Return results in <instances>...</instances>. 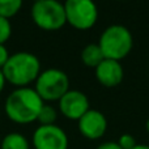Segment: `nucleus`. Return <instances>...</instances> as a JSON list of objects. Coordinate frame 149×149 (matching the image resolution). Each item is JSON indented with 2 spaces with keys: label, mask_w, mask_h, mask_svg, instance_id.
<instances>
[{
  "label": "nucleus",
  "mask_w": 149,
  "mask_h": 149,
  "mask_svg": "<svg viewBox=\"0 0 149 149\" xmlns=\"http://www.w3.org/2000/svg\"><path fill=\"white\" fill-rule=\"evenodd\" d=\"M43 100L33 88H17L7 97L4 111L12 122L18 124H29L37 120Z\"/></svg>",
  "instance_id": "f257e3e1"
},
{
  "label": "nucleus",
  "mask_w": 149,
  "mask_h": 149,
  "mask_svg": "<svg viewBox=\"0 0 149 149\" xmlns=\"http://www.w3.org/2000/svg\"><path fill=\"white\" fill-rule=\"evenodd\" d=\"M1 70L7 81L18 88H25L36 82L41 73V62L31 52L20 51L9 55Z\"/></svg>",
  "instance_id": "f03ea898"
},
{
  "label": "nucleus",
  "mask_w": 149,
  "mask_h": 149,
  "mask_svg": "<svg viewBox=\"0 0 149 149\" xmlns=\"http://www.w3.org/2000/svg\"><path fill=\"white\" fill-rule=\"evenodd\" d=\"M97 45L100 46L105 59L120 62L132 51L134 37L127 26L113 24L105 28V30L101 33Z\"/></svg>",
  "instance_id": "7ed1b4c3"
},
{
  "label": "nucleus",
  "mask_w": 149,
  "mask_h": 149,
  "mask_svg": "<svg viewBox=\"0 0 149 149\" xmlns=\"http://www.w3.org/2000/svg\"><path fill=\"white\" fill-rule=\"evenodd\" d=\"M31 18L39 29L46 31H55L67 24L63 3L58 0L36 1L31 7Z\"/></svg>",
  "instance_id": "20e7f679"
},
{
  "label": "nucleus",
  "mask_w": 149,
  "mask_h": 149,
  "mask_svg": "<svg viewBox=\"0 0 149 149\" xmlns=\"http://www.w3.org/2000/svg\"><path fill=\"white\" fill-rule=\"evenodd\" d=\"M34 89L43 102L59 101L70 90V79L67 73L59 68H49L39 73Z\"/></svg>",
  "instance_id": "39448f33"
},
{
  "label": "nucleus",
  "mask_w": 149,
  "mask_h": 149,
  "mask_svg": "<svg viewBox=\"0 0 149 149\" xmlns=\"http://www.w3.org/2000/svg\"><path fill=\"white\" fill-rule=\"evenodd\" d=\"M65 20L77 30H89L98 20V7L94 0H65L63 3Z\"/></svg>",
  "instance_id": "423d86ee"
},
{
  "label": "nucleus",
  "mask_w": 149,
  "mask_h": 149,
  "mask_svg": "<svg viewBox=\"0 0 149 149\" xmlns=\"http://www.w3.org/2000/svg\"><path fill=\"white\" fill-rule=\"evenodd\" d=\"M34 149H68V136L62 127L56 124L39 126L31 137Z\"/></svg>",
  "instance_id": "0eeeda50"
},
{
  "label": "nucleus",
  "mask_w": 149,
  "mask_h": 149,
  "mask_svg": "<svg viewBox=\"0 0 149 149\" xmlns=\"http://www.w3.org/2000/svg\"><path fill=\"white\" fill-rule=\"evenodd\" d=\"M58 102L62 115L70 120H79L90 109L88 95L76 89H70Z\"/></svg>",
  "instance_id": "6e6552de"
},
{
  "label": "nucleus",
  "mask_w": 149,
  "mask_h": 149,
  "mask_svg": "<svg viewBox=\"0 0 149 149\" xmlns=\"http://www.w3.org/2000/svg\"><path fill=\"white\" fill-rule=\"evenodd\" d=\"M79 131L85 139L98 140L105 136L107 131V119L105 114L95 109H89L77 120Z\"/></svg>",
  "instance_id": "1a4fd4ad"
},
{
  "label": "nucleus",
  "mask_w": 149,
  "mask_h": 149,
  "mask_svg": "<svg viewBox=\"0 0 149 149\" xmlns=\"http://www.w3.org/2000/svg\"><path fill=\"white\" fill-rule=\"evenodd\" d=\"M94 76L102 86L115 88L123 81L124 70L120 62L111 59H103L94 68Z\"/></svg>",
  "instance_id": "9d476101"
},
{
  "label": "nucleus",
  "mask_w": 149,
  "mask_h": 149,
  "mask_svg": "<svg viewBox=\"0 0 149 149\" xmlns=\"http://www.w3.org/2000/svg\"><path fill=\"white\" fill-rule=\"evenodd\" d=\"M105 59L100 46L97 43H89L82 49L81 51V62L86 67L95 68L102 60Z\"/></svg>",
  "instance_id": "9b49d317"
},
{
  "label": "nucleus",
  "mask_w": 149,
  "mask_h": 149,
  "mask_svg": "<svg viewBox=\"0 0 149 149\" xmlns=\"http://www.w3.org/2000/svg\"><path fill=\"white\" fill-rule=\"evenodd\" d=\"M1 149H30L28 139L22 134L18 132H10L5 135L1 140Z\"/></svg>",
  "instance_id": "f8f14e48"
},
{
  "label": "nucleus",
  "mask_w": 149,
  "mask_h": 149,
  "mask_svg": "<svg viewBox=\"0 0 149 149\" xmlns=\"http://www.w3.org/2000/svg\"><path fill=\"white\" fill-rule=\"evenodd\" d=\"M56 119H58L56 109L51 105H46L45 103L42 106L41 111H39L37 120L39 122V126H50V124H55Z\"/></svg>",
  "instance_id": "ddd939ff"
},
{
  "label": "nucleus",
  "mask_w": 149,
  "mask_h": 149,
  "mask_svg": "<svg viewBox=\"0 0 149 149\" xmlns=\"http://www.w3.org/2000/svg\"><path fill=\"white\" fill-rule=\"evenodd\" d=\"M22 7V0H0V16L8 18L17 15Z\"/></svg>",
  "instance_id": "4468645a"
},
{
  "label": "nucleus",
  "mask_w": 149,
  "mask_h": 149,
  "mask_svg": "<svg viewBox=\"0 0 149 149\" xmlns=\"http://www.w3.org/2000/svg\"><path fill=\"white\" fill-rule=\"evenodd\" d=\"M12 34V25L9 20L0 16V45H4Z\"/></svg>",
  "instance_id": "2eb2a0df"
},
{
  "label": "nucleus",
  "mask_w": 149,
  "mask_h": 149,
  "mask_svg": "<svg viewBox=\"0 0 149 149\" xmlns=\"http://www.w3.org/2000/svg\"><path fill=\"white\" fill-rule=\"evenodd\" d=\"M116 143H118L119 147H120L122 149H132L135 145L137 144L136 140H135V137L132 136L131 134H123V135H120Z\"/></svg>",
  "instance_id": "dca6fc26"
},
{
  "label": "nucleus",
  "mask_w": 149,
  "mask_h": 149,
  "mask_svg": "<svg viewBox=\"0 0 149 149\" xmlns=\"http://www.w3.org/2000/svg\"><path fill=\"white\" fill-rule=\"evenodd\" d=\"M8 58H9V52H8L7 47H5L4 45H0V68L4 67Z\"/></svg>",
  "instance_id": "f3484780"
},
{
  "label": "nucleus",
  "mask_w": 149,
  "mask_h": 149,
  "mask_svg": "<svg viewBox=\"0 0 149 149\" xmlns=\"http://www.w3.org/2000/svg\"><path fill=\"white\" fill-rule=\"evenodd\" d=\"M95 149H122L116 141H105L101 143Z\"/></svg>",
  "instance_id": "a211bd4d"
},
{
  "label": "nucleus",
  "mask_w": 149,
  "mask_h": 149,
  "mask_svg": "<svg viewBox=\"0 0 149 149\" xmlns=\"http://www.w3.org/2000/svg\"><path fill=\"white\" fill-rule=\"evenodd\" d=\"M5 76H4V73H3V70L0 68V93L3 92V89H4V85H5Z\"/></svg>",
  "instance_id": "6ab92c4d"
},
{
  "label": "nucleus",
  "mask_w": 149,
  "mask_h": 149,
  "mask_svg": "<svg viewBox=\"0 0 149 149\" xmlns=\"http://www.w3.org/2000/svg\"><path fill=\"white\" fill-rule=\"evenodd\" d=\"M132 149H149L148 144H136Z\"/></svg>",
  "instance_id": "aec40b11"
},
{
  "label": "nucleus",
  "mask_w": 149,
  "mask_h": 149,
  "mask_svg": "<svg viewBox=\"0 0 149 149\" xmlns=\"http://www.w3.org/2000/svg\"><path fill=\"white\" fill-rule=\"evenodd\" d=\"M145 128H147V131H148V134H149V119L147 120V123H145Z\"/></svg>",
  "instance_id": "412c9836"
},
{
  "label": "nucleus",
  "mask_w": 149,
  "mask_h": 149,
  "mask_svg": "<svg viewBox=\"0 0 149 149\" xmlns=\"http://www.w3.org/2000/svg\"><path fill=\"white\" fill-rule=\"evenodd\" d=\"M116 1H126V0H116Z\"/></svg>",
  "instance_id": "4be33fe9"
},
{
  "label": "nucleus",
  "mask_w": 149,
  "mask_h": 149,
  "mask_svg": "<svg viewBox=\"0 0 149 149\" xmlns=\"http://www.w3.org/2000/svg\"><path fill=\"white\" fill-rule=\"evenodd\" d=\"M36 1H42V0H34V3H36Z\"/></svg>",
  "instance_id": "5701e85b"
},
{
  "label": "nucleus",
  "mask_w": 149,
  "mask_h": 149,
  "mask_svg": "<svg viewBox=\"0 0 149 149\" xmlns=\"http://www.w3.org/2000/svg\"><path fill=\"white\" fill-rule=\"evenodd\" d=\"M94 1H95V0H94Z\"/></svg>",
  "instance_id": "b1692460"
},
{
  "label": "nucleus",
  "mask_w": 149,
  "mask_h": 149,
  "mask_svg": "<svg viewBox=\"0 0 149 149\" xmlns=\"http://www.w3.org/2000/svg\"><path fill=\"white\" fill-rule=\"evenodd\" d=\"M148 145H149V144H148Z\"/></svg>",
  "instance_id": "393cba45"
}]
</instances>
